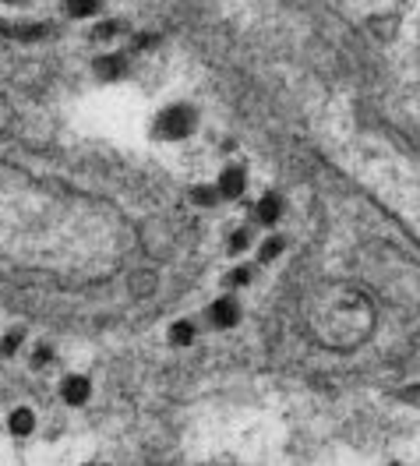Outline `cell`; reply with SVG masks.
I'll return each instance as SVG.
<instances>
[{"label":"cell","instance_id":"cell-1","mask_svg":"<svg viewBox=\"0 0 420 466\" xmlns=\"http://www.w3.org/2000/svg\"><path fill=\"white\" fill-rule=\"evenodd\" d=\"M332 4L346 8L382 43L392 71L420 78V0H332Z\"/></svg>","mask_w":420,"mask_h":466},{"label":"cell","instance_id":"cell-2","mask_svg":"<svg viewBox=\"0 0 420 466\" xmlns=\"http://www.w3.org/2000/svg\"><path fill=\"white\" fill-rule=\"evenodd\" d=\"M205 322H208V329H216V332H226V329L240 325V304H237V297H216L212 304L205 308Z\"/></svg>","mask_w":420,"mask_h":466},{"label":"cell","instance_id":"cell-3","mask_svg":"<svg viewBox=\"0 0 420 466\" xmlns=\"http://www.w3.org/2000/svg\"><path fill=\"white\" fill-rule=\"evenodd\" d=\"M61 399H64L68 406H85V403L92 399V378H85V375H68V378H61Z\"/></svg>","mask_w":420,"mask_h":466},{"label":"cell","instance_id":"cell-4","mask_svg":"<svg viewBox=\"0 0 420 466\" xmlns=\"http://www.w3.org/2000/svg\"><path fill=\"white\" fill-rule=\"evenodd\" d=\"M4 428H8L11 438H29V435H36L39 421H36V414L29 410V406H15V410L8 414V421H4Z\"/></svg>","mask_w":420,"mask_h":466},{"label":"cell","instance_id":"cell-5","mask_svg":"<svg viewBox=\"0 0 420 466\" xmlns=\"http://www.w3.org/2000/svg\"><path fill=\"white\" fill-rule=\"evenodd\" d=\"M194 339H198V325L187 322V318H180V322H173V325L166 329V343H170V346H191Z\"/></svg>","mask_w":420,"mask_h":466},{"label":"cell","instance_id":"cell-6","mask_svg":"<svg viewBox=\"0 0 420 466\" xmlns=\"http://www.w3.org/2000/svg\"><path fill=\"white\" fill-rule=\"evenodd\" d=\"M279 209H283V202H279L276 195L261 198V205H258V219H261V223H276V219H279Z\"/></svg>","mask_w":420,"mask_h":466},{"label":"cell","instance_id":"cell-7","mask_svg":"<svg viewBox=\"0 0 420 466\" xmlns=\"http://www.w3.org/2000/svg\"><path fill=\"white\" fill-rule=\"evenodd\" d=\"M240 191H244V173L240 170L223 173V195H240Z\"/></svg>","mask_w":420,"mask_h":466},{"label":"cell","instance_id":"cell-8","mask_svg":"<svg viewBox=\"0 0 420 466\" xmlns=\"http://www.w3.org/2000/svg\"><path fill=\"white\" fill-rule=\"evenodd\" d=\"M22 339H25V332H22V329L8 332L4 339H0V357H11V354H15V350L22 346Z\"/></svg>","mask_w":420,"mask_h":466},{"label":"cell","instance_id":"cell-9","mask_svg":"<svg viewBox=\"0 0 420 466\" xmlns=\"http://www.w3.org/2000/svg\"><path fill=\"white\" fill-rule=\"evenodd\" d=\"M49 361H54V346H46V343H42V346H36V350H32V368H36V371H39V368H46Z\"/></svg>","mask_w":420,"mask_h":466},{"label":"cell","instance_id":"cell-10","mask_svg":"<svg viewBox=\"0 0 420 466\" xmlns=\"http://www.w3.org/2000/svg\"><path fill=\"white\" fill-rule=\"evenodd\" d=\"M279 255H283V241H279V237L265 241V244H261V251H258L261 262H272V258H279Z\"/></svg>","mask_w":420,"mask_h":466},{"label":"cell","instance_id":"cell-11","mask_svg":"<svg viewBox=\"0 0 420 466\" xmlns=\"http://www.w3.org/2000/svg\"><path fill=\"white\" fill-rule=\"evenodd\" d=\"M247 244H251V233H247V230H240V233H233V241H230V251L237 255V251H244Z\"/></svg>","mask_w":420,"mask_h":466},{"label":"cell","instance_id":"cell-12","mask_svg":"<svg viewBox=\"0 0 420 466\" xmlns=\"http://www.w3.org/2000/svg\"><path fill=\"white\" fill-rule=\"evenodd\" d=\"M247 283H251V272L247 269H237V272L226 276V286H247Z\"/></svg>","mask_w":420,"mask_h":466},{"label":"cell","instance_id":"cell-13","mask_svg":"<svg viewBox=\"0 0 420 466\" xmlns=\"http://www.w3.org/2000/svg\"><path fill=\"white\" fill-rule=\"evenodd\" d=\"M88 466H95V463H88Z\"/></svg>","mask_w":420,"mask_h":466},{"label":"cell","instance_id":"cell-14","mask_svg":"<svg viewBox=\"0 0 420 466\" xmlns=\"http://www.w3.org/2000/svg\"><path fill=\"white\" fill-rule=\"evenodd\" d=\"M212 466H219V463H212Z\"/></svg>","mask_w":420,"mask_h":466}]
</instances>
